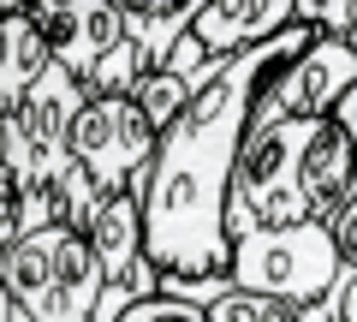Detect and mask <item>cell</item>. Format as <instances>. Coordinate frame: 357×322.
Wrapping results in <instances>:
<instances>
[{"label": "cell", "mask_w": 357, "mask_h": 322, "mask_svg": "<svg viewBox=\"0 0 357 322\" xmlns=\"http://www.w3.org/2000/svg\"><path fill=\"white\" fill-rule=\"evenodd\" d=\"M310 42H316V24L292 18L286 30L238 48L227 72L203 84L191 108L161 131V149H155L149 173L137 180L161 286L232 275V173H238V149L250 138L256 96H262L268 72L304 54Z\"/></svg>", "instance_id": "obj_1"}, {"label": "cell", "mask_w": 357, "mask_h": 322, "mask_svg": "<svg viewBox=\"0 0 357 322\" xmlns=\"http://www.w3.org/2000/svg\"><path fill=\"white\" fill-rule=\"evenodd\" d=\"M232 281L298 305L310 322H345V298H351L357 275L340 257L333 221L310 215L292 227L232 221Z\"/></svg>", "instance_id": "obj_2"}, {"label": "cell", "mask_w": 357, "mask_h": 322, "mask_svg": "<svg viewBox=\"0 0 357 322\" xmlns=\"http://www.w3.org/2000/svg\"><path fill=\"white\" fill-rule=\"evenodd\" d=\"M89 84L66 60L30 84L18 102L0 108V191H24L36 180H66L72 173V126Z\"/></svg>", "instance_id": "obj_3"}, {"label": "cell", "mask_w": 357, "mask_h": 322, "mask_svg": "<svg viewBox=\"0 0 357 322\" xmlns=\"http://www.w3.org/2000/svg\"><path fill=\"white\" fill-rule=\"evenodd\" d=\"M54 60H66L89 90H137L143 60L114 0H30Z\"/></svg>", "instance_id": "obj_4"}, {"label": "cell", "mask_w": 357, "mask_h": 322, "mask_svg": "<svg viewBox=\"0 0 357 322\" xmlns=\"http://www.w3.org/2000/svg\"><path fill=\"white\" fill-rule=\"evenodd\" d=\"M155 149H161V126L149 119V108L131 90H89L72 126V155L96 173L102 191L137 185L149 173Z\"/></svg>", "instance_id": "obj_5"}, {"label": "cell", "mask_w": 357, "mask_h": 322, "mask_svg": "<svg viewBox=\"0 0 357 322\" xmlns=\"http://www.w3.org/2000/svg\"><path fill=\"white\" fill-rule=\"evenodd\" d=\"M357 84V36L351 30H316L304 54H292L286 66H274L256 96L250 119H280V114H333L345 102V90Z\"/></svg>", "instance_id": "obj_6"}, {"label": "cell", "mask_w": 357, "mask_h": 322, "mask_svg": "<svg viewBox=\"0 0 357 322\" xmlns=\"http://www.w3.org/2000/svg\"><path fill=\"white\" fill-rule=\"evenodd\" d=\"M292 18H298V0H208L203 18L191 24V36L208 54H238L250 42L286 30Z\"/></svg>", "instance_id": "obj_7"}, {"label": "cell", "mask_w": 357, "mask_h": 322, "mask_svg": "<svg viewBox=\"0 0 357 322\" xmlns=\"http://www.w3.org/2000/svg\"><path fill=\"white\" fill-rule=\"evenodd\" d=\"M119 13H126V30L131 42H137V60L143 72L149 66H167V54L178 48V36L203 18L208 0H114Z\"/></svg>", "instance_id": "obj_8"}, {"label": "cell", "mask_w": 357, "mask_h": 322, "mask_svg": "<svg viewBox=\"0 0 357 322\" xmlns=\"http://www.w3.org/2000/svg\"><path fill=\"white\" fill-rule=\"evenodd\" d=\"M48 66H54V48H48V36H42V24H36L30 6H18V13L0 18V108L18 102Z\"/></svg>", "instance_id": "obj_9"}, {"label": "cell", "mask_w": 357, "mask_h": 322, "mask_svg": "<svg viewBox=\"0 0 357 322\" xmlns=\"http://www.w3.org/2000/svg\"><path fill=\"white\" fill-rule=\"evenodd\" d=\"M208 316L215 322H310L298 305H286L274 293H256V286H238V281L220 298H208Z\"/></svg>", "instance_id": "obj_10"}, {"label": "cell", "mask_w": 357, "mask_h": 322, "mask_svg": "<svg viewBox=\"0 0 357 322\" xmlns=\"http://www.w3.org/2000/svg\"><path fill=\"white\" fill-rule=\"evenodd\" d=\"M131 96H137V102L149 108V119L167 131L178 114H185V108H191V96H197V90H191V84H185V78L173 72V66H149V72L137 78V90H131Z\"/></svg>", "instance_id": "obj_11"}, {"label": "cell", "mask_w": 357, "mask_h": 322, "mask_svg": "<svg viewBox=\"0 0 357 322\" xmlns=\"http://www.w3.org/2000/svg\"><path fill=\"white\" fill-rule=\"evenodd\" d=\"M119 322H215V316H208V305H197V298L149 293V298H137V305L119 310Z\"/></svg>", "instance_id": "obj_12"}, {"label": "cell", "mask_w": 357, "mask_h": 322, "mask_svg": "<svg viewBox=\"0 0 357 322\" xmlns=\"http://www.w3.org/2000/svg\"><path fill=\"white\" fill-rule=\"evenodd\" d=\"M298 18L316 24V30H351L357 0H298Z\"/></svg>", "instance_id": "obj_13"}, {"label": "cell", "mask_w": 357, "mask_h": 322, "mask_svg": "<svg viewBox=\"0 0 357 322\" xmlns=\"http://www.w3.org/2000/svg\"><path fill=\"white\" fill-rule=\"evenodd\" d=\"M333 114H340V119H345V126H351V131H357V84H351V90H345V102H340V108H333Z\"/></svg>", "instance_id": "obj_14"}, {"label": "cell", "mask_w": 357, "mask_h": 322, "mask_svg": "<svg viewBox=\"0 0 357 322\" xmlns=\"http://www.w3.org/2000/svg\"><path fill=\"white\" fill-rule=\"evenodd\" d=\"M345 322H357V281H351V298H345Z\"/></svg>", "instance_id": "obj_15"}, {"label": "cell", "mask_w": 357, "mask_h": 322, "mask_svg": "<svg viewBox=\"0 0 357 322\" xmlns=\"http://www.w3.org/2000/svg\"><path fill=\"white\" fill-rule=\"evenodd\" d=\"M351 36H357V18H351Z\"/></svg>", "instance_id": "obj_16"}]
</instances>
